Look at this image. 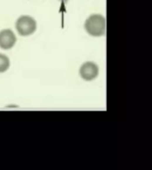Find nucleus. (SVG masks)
<instances>
[{
  "mask_svg": "<svg viewBox=\"0 0 152 170\" xmlns=\"http://www.w3.org/2000/svg\"><path fill=\"white\" fill-rule=\"evenodd\" d=\"M85 31L92 37H102L106 33V20L101 14H93L85 22Z\"/></svg>",
  "mask_w": 152,
  "mask_h": 170,
  "instance_id": "1",
  "label": "nucleus"
},
{
  "mask_svg": "<svg viewBox=\"0 0 152 170\" xmlns=\"http://www.w3.org/2000/svg\"><path fill=\"white\" fill-rule=\"evenodd\" d=\"M15 28L20 36L28 37L32 35L36 31L37 22L32 17L24 15V16H21L17 20L15 23Z\"/></svg>",
  "mask_w": 152,
  "mask_h": 170,
  "instance_id": "2",
  "label": "nucleus"
},
{
  "mask_svg": "<svg viewBox=\"0 0 152 170\" xmlns=\"http://www.w3.org/2000/svg\"><path fill=\"white\" fill-rule=\"evenodd\" d=\"M79 75L85 81H93L99 75V67L94 62H85L80 67Z\"/></svg>",
  "mask_w": 152,
  "mask_h": 170,
  "instance_id": "3",
  "label": "nucleus"
},
{
  "mask_svg": "<svg viewBox=\"0 0 152 170\" xmlns=\"http://www.w3.org/2000/svg\"><path fill=\"white\" fill-rule=\"evenodd\" d=\"M17 41L15 34L11 29H4L0 31V48L9 50L13 48Z\"/></svg>",
  "mask_w": 152,
  "mask_h": 170,
  "instance_id": "4",
  "label": "nucleus"
},
{
  "mask_svg": "<svg viewBox=\"0 0 152 170\" xmlns=\"http://www.w3.org/2000/svg\"><path fill=\"white\" fill-rule=\"evenodd\" d=\"M10 67V59L5 54L0 53V73H5Z\"/></svg>",
  "mask_w": 152,
  "mask_h": 170,
  "instance_id": "5",
  "label": "nucleus"
},
{
  "mask_svg": "<svg viewBox=\"0 0 152 170\" xmlns=\"http://www.w3.org/2000/svg\"><path fill=\"white\" fill-rule=\"evenodd\" d=\"M60 1H63V2H68V0H60Z\"/></svg>",
  "mask_w": 152,
  "mask_h": 170,
  "instance_id": "6",
  "label": "nucleus"
}]
</instances>
